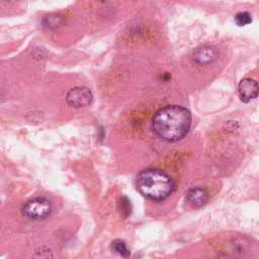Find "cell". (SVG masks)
Returning a JSON list of instances; mask_svg holds the SVG:
<instances>
[{
	"label": "cell",
	"mask_w": 259,
	"mask_h": 259,
	"mask_svg": "<svg viewBox=\"0 0 259 259\" xmlns=\"http://www.w3.org/2000/svg\"><path fill=\"white\" fill-rule=\"evenodd\" d=\"M138 190L148 199L162 201L170 196L175 184L172 178L163 170L145 169L139 173L136 180Z\"/></svg>",
	"instance_id": "obj_2"
},
{
	"label": "cell",
	"mask_w": 259,
	"mask_h": 259,
	"mask_svg": "<svg viewBox=\"0 0 259 259\" xmlns=\"http://www.w3.org/2000/svg\"><path fill=\"white\" fill-rule=\"evenodd\" d=\"M93 99L92 92L87 87H75L72 88L66 96V100L69 105L73 107H84L91 103Z\"/></svg>",
	"instance_id": "obj_4"
},
{
	"label": "cell",
	"mask_w": 259,
	"mask_h": 259,
	"mask_svg": "<svg viewBox=\"0 0 259 259\" xmlns=\"http://www.w3.org/2000/svg\"><path fill=\"white\" fill-rule=\"evenodd\" d=\"M190 124V111L179 105H167L159 109L152 119L154 133L166 142H177L183 139Z\"/></svg>",
	"instance_id": "obj_1"
},
{
	"label": "cell",
	"mask_w": 259,
	"mask_h": 259,
	"mask_svg": "<svg viewBox=\"0 0 259 259\" xmlns=\"http://www.w3.org/2000/svg\"><path fill=\"white\" fill-rule=\"evenodd\" d=\"M238 92L242 101L249 102L250 100L256 98L259 93L258 83L251 78H245L239 83Z\"/></svg>",
	"instance_id": "obj_5"
},
{
	"label": "cell",
	"mask_w": 259,
	"mask_h": 259,
	"mask_svg": "<svg viewBox=\"0 0 259 259\" xmlns=\"http://www.w3.org/2000/svg\"><path fill=\"white\" fill-rule=\"evenodd\" d=\"M111 248L116 252L118 255L122 257H128L130 256V250L127 249L125 243L121 240H115L111 244Z\"/></svg>",
	"instance_id": "obj_8"
},
{
	"label": "cell",
	"mask_w": 259,
	"mask_h": 259,
	"mask_svg": "<svg viewBox=\"0 0 259 259\" xmlns=\"http://www.w3.org/2000/svg\"><path fill=\"white\" fill-rule=\"evenodd\" d=\"M235 21L239 26H244L252 22V17L248 12H239L235 16Z\"/></svg>",
	"instance_id": "obj_9"
},
{
	"label": "cell",
	"mask_w": 259,
	"mask_h": 259,
	"mask_svg": "<svg viewBox=\"0 0 259 259\" xmlns=\"http://www.w3.org/2000/svg\"><path fill=\"white\" fill-rule=\"evenodd\" d=\"M218 57V53L213 48L203 47L199 48L194 53V60L198 64H208L214 61Z\"/></svg>",
	"instance_id": "obj_7"
},
{
	"label": "cell",
	"mask_w": 259,
	"mask_h": 259,
	"mask_svg": "<svg viewBox=\"0 0 259 259\" xmlns=\"http://www.w3.org/2000/svg\"><path fill=\"white\" fill-rule=\"evenodd\" d=\"M187 202L193 207H200L208 200V193L204 188L194 187L191 188L186 194Z\"/></svg>",
	"instance_id": "obj_6"
},
{
	"label": "cell",
	"mask_w": 259,
	"mask_h": 259,
	"mask_svg": "<svg viewBox=\"0 0 259 259\" xmlns=\"http://www.w3.org/2000/svg\"><path fill=\"white\" fill-rule=\"evenodd\" d=\"M52 210V204L45 197H35L28 200L22 207V213L30 220H44Z\"/></svg>",
	"instance_id": "obj_3"
}]
</instances>
